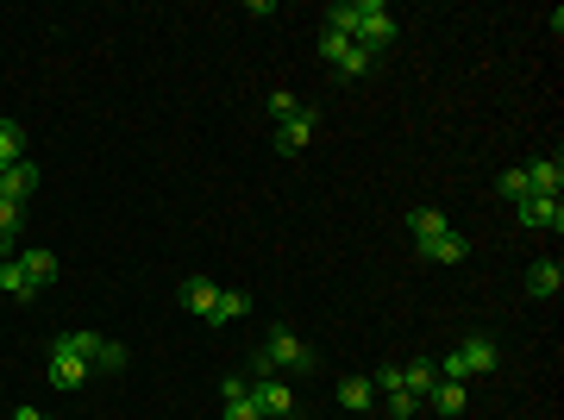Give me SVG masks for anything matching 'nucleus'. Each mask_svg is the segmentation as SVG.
Here are the masks:
<instances>
[{
	"label": "nucleus",
	"mask_w": 564,
	"mask_h": 420,
	"mask_svg": "<svg viewBox=\"0 0 564 420\" xmlns=\"http://www.w3.org/2000/svg\"><path fill=\"white\" fill-rule=\"evenodd\" d=\"M433 383H439V364H433V358H408V364H402V389H408V395H420V402H427Z\"/></svg>",
	"instance_id": "dca6fc26"
},
{
	"label": "nucleus",
	"mask_w": 564,
	"mask_h": 420,
	"mask_svg": "<svg viewBox=\"0 0 564 420\" xmlns=\"http://www.w3.org/2000/svg\"><path fill=\"white\" fill-rule=\"evenodd\" d=\"M220 420H264V408H257L251 395H239V402H226V408H220Z\"/></svg>",
	"instance_id": "bb28decb"
},
{
	"label": "nucleus",
	"mask_w": 564,
	"mask_h": 420,
	"mask_svg": "<svg viewBox=\"0 0 564 420\" xmlns=\"http://www.w3.org/2000/svg\"><path fill=\"white\" fill-rule=\"evenodd\" d=\"M314 138H320V120H314L308 107H301L295 120H282V126H276V151H282V157H301V151L314 145Z\"/></svg>",
	"instance_id": "423d86ee"
},
{
	"label": "nucleus",
	"mask_w": 564,
	"mask_h": 420,
	"mask_svg": "<svg viewBox=\"0 0 564 420\" xmlns=\"http://www.w3.org/2000/svg\"><path fill=\"white\" fill-rule=\"evenodd\" d=\"M251 402L264 408V420H289L295 414V389L282 377H251Z\"/></svg>",
	"instance_id": "39448f33"
},
{
	"label": "nucleus",
	"mask_w": 564,
	"mask_h": 420,
	"mask_svg": "<svg viewBox=\"0 0 564 420\" xmlns=\"http://www.w3.org/2000/svg\"><path fill=\"white\" fill-rule=\"evenodd\" d=\"M19 270H26L32 289H51L57 283V251H19Z\"/></svg>",
	"instance_id": "2eb2a0df"
},
{
	"label": "nucleus",
	"mask_w": 564,
	"mask_h": 420,
	"mask_svg": "<svg viewBox=\"0 0 564 420\" xmlns=\"http://www.w3.org/2000/svg\"><path fill=\"white\" fill-rule=\"evenodd\" d=\"M370 402H376V383H370V377H345V383H339V408H345V414H364Z\"/></svg>",
	"instance_id": "a211bd4d"
},
{
	"label": "nucleus",
	"mask_w": 564,
	"mask_h": 420,
	"mask_svg": "<svg viewBox=\"0 0 564 420\" xmlns=\"http://www.w3.org/2000/svg\"><path fill=\"white\" fill-rule=\"evenodd\" d=\"M13 420H44V414H38V408L26 402V408H13Z\"/></svg>",
	"instance_id": "c756f323"
},
{
	"label": "nucleus",
	"mask_w": 564,
	"mask_h": 420,
	"mask_svg": "<svg viewBox=\"0 0 564 420\" xmlns=\"http://www.w3.org/2000/svg\"><path fill=\"white\" fill-rule=\"evenodd\" d=\"M7 258H19V239H7V232H0V264Z\"/></svg>",
	"instance_id": "c85d7f7f"
},
{
	"label": "nucleus",
	"mask_w": 564,
	"mask_h": 420,
	"mask_svg": "<svg viewBox=\"0 0 564 420\" xmlns=\"http://www.w3.org/2000/svg\"><path fill=\"white\" fill-rule=\"evenodd\" d=\"M433 364H439V377H445V383L496 377V370H502V345L489 339V333H464V339L452 345V352H445V358H433Z\"/></svg>",
	"instance_id": "f257e3e1"
},
{
	"label": "nucleus",
	"mask_w": 564,
	"mask_h": 420,
	"mask_svg": "<svg viewBox=\"0 0 564 420\" xmlns=\"http://www.w3.org/2000/svg\"><path fill=\"white\" fill-rule=\"evenodd\" d=\"M0 295H7V301H19V308H32V301H38V289L26 283L19 258H7V264H0Z\"/></svg>",
	"instance_id": "f3484780"
},
{
	"label": "nucleus",
	"mask_w": 564,
	"mask_h": 420,
	"mask_svg": "<svg viewBox=\"0 0 564 420\" xmlns=\"http://www.w3.org/2000/svg\"><path fill=\"white\" fill-rule=\"evenodd\" d=\"M345 51H351V38H345V32H333V26H320V57L339 69V63H345Z\"/></svg>",
	"instance_id": "5701e85b"
},
{
	"label": "nucleus",
	"mask_w": 564,
	"mask_h": 420,
	"mask_svg": "<svg viewBox=\"0 0 564 420\" xmlns=\"http://www.w3.org/2000/svg\"><path fill=\"white\" fill-rule=\"evenodd\" d=\"M19 226H26V201H7V195H0V232L19 239Z\"/></svg>",
	"instance_id": "393cba45"
},
{
	"label": "nucleus",
	"mask_w": 564,
	"mask_h": 420,
	"mask_svg": "<svg viewBox=\"0 0 564 420\" xmlns=\"http://www.w3.org/2000/svg\"><path fill=\"white\" fill-rule=\"evenodd\" d=\"M496 189H502V201H514V207H521L533 189H527V170H502V182H496Z\"/></svg>",
	"instance_id": "b1692460"
},
{
	"label": "nucleus",
	"mask_w": 564,
	"mask_h": 420,
	"mask_svg": "<svg viewBox=\"0 0 564 420\" xmlns=\"http://www.w3.org/2000/svg\"><path fill=\"white\" fill-rule=\"evenodd\" d=\"M414 258L420 264H464L470 239H464V232H445V239H433V245H414Z\"/></svg>",
	"instance_id": "9b49d317"
},
{
	"label": "nucleus",
	"mask_w": 564,
	"mask_h": 420,
	"mask_svg": "<svg viewBox=\"0 0 564 420\" xmlns=\"http://www.w3.org/2000/svg\"><path fill=\"white\" fill-rule=\"evenodd\" d=\"M420 408H433V414H445V420H458V414L470 408V389H464V383H445V377H439V383H433V395H427V402H420Z\"/></svg>",
	"instance_id": "f8f14e48"
},
{
	"label": "nucleus",
	"mask_w": 564,
	"mask_h": 420,
	"mask_svg": "<svg viewBox=\"0 0 564 420\" xmlns=\"http://www.w3.org/2000/svg\"><path fill=\"white\" fill-rule=\"evenodd\" d=\"M0 195H7V201H32L38 195V163L19 157L13 170H0Z\"/></svg>",
	"instance_id": "9d476101"
},
{
	"label": "nucleus",
	"mask_w": 564,
	"mask_h": 420,
	"mask_svg": "<svg viewBox=\"0 0 564 420\" xmlns=\"http://www.w3.org/2000/svg\"><path fill=\"white\" fill-rule=\"evenodd\" d=\"M376 63H383L376 51H364V44H351V51H345V63L333 69V76H339V82H358V76H376Z\"/></svg>",
	"instance_id": "6ab92c4d"
},
{
	"label": "nucleus",
	"mask_w": 564,
	"mask_h": 420,
	"mask_svg": "<svg viewBox=\"0 0 564 420\" xmlns=\"http://www.w3.org/2000/svg\"><path fill=\"white\" fill-rule=\"evenodd\" d=\"M182 308L195 314V320H207V326H214V308H220V283H214V276H188V283H182Z\"/></svg>",
	"instance_id": "6e6552de"
},
{
	"label": "nucleus",
	"mask_w": 564,
	"mask_h": 420,
	"mask_svg": "<svg viewBox=\"0 0 564 420\" xmlns=\"http://www.w3.org/2000/svg\"><path fill=\"white\" fill-rule=\"evenodd\" d=\"M408 232H414V245H433V239H445V232H452V220H445L439 207H414V214H408Z\"/></svg>",
	"instance_id": "4468645a"
},
{
	"label": "nucleus",
	"mask_w": 564,
	"mask_h": 420,
	"mask_svg": "<svg viewBox=\"0 0 564 420\" xmlns=\"http://www.w3.org/2000/svg\"><path fill=\"white\" fill-rule=\"evenodd\" d=\"M239 395H251V377H226L220 383V402H239Z\"/></svg>",
	"instance_id": "cd10ccee"
},
{
	"label": "nucleus",
	"mask_w": 564,
	"mask_h": 420,
	"mask_svg": "<svg viewBox=\"0 0 564 420\" xmlns=\"http://www.w3.org/2000/svg\"><path fill=\"white\" fill-rule=\"evenodd\" d=\"M295 113H301V101L289 95V88H276V95H270V120L282 126V120H295Z\"/></svg>",
	"instance_id": "a878e982"
},
{
	"label": "nucleus",
	"mask_w": 564,
	"mask_h": 420,
	"mask_svg": "<svg viewBox=\"0 0 564 420\" xmlns=\"http://www.w3.org/2000/svg\"><path fill=\"white\" fill-rule=\"evenodd\" d=\"M88 377H94V370H88V358H82V352H69V345L51 333V389H57V395H76Z\"/></svg>",
	"instance_id": "20e7f679"
},
{
	"label": "nucleus",
	"mask_w": 564,
	"mask_h": 420,
	"mask_svg": "<svg viewBox=\"0 0 564 420\" xmlns=\"http://www.w3.org/2000/svg\"><path fill=\"white\" fill-rule=\"evenodd\" d=\"M69 352H82L88 358V370H126V345H113V339H101V333H88V326H69V333H57Z\"/></svg>",
	"instance_id": "7ed1b4c3"
},
{
	"label": "nucleus",
	"mask_w": 564,
	"mask_h": 420,
	"mask_svg": "<svg viewBox=\"0 0 564 420\" xmlns=\"http://www.w3.org/2000/svg\"><path fill=\"white\" fill-rule=\"evenodd\" d=\"M257 352L270 358V370H276V377H308V370L320 364V358H314V345L301 339V333H289V326H270Z\"/></svg>",
	"instance_id": "f03ea898"
},
{
	"label": "nucleus",
	"mask_w": 564,
	"mask_h": 420,
	"mask_svg": "<svg viewBox=\"0 0 564 420\" xmlns=\"http://www.w3.org/2000/svg\"><path fill=\"white\" fill-rule=\"evenodd\" d=\"M521 226H539V232H564V195H527L521 207Z\"/></svg>",
	"instance_id": "0eeeda50"
},
{
	"label": "nucleus",
	"mask_w": 564,
	"mask_h": 420,
	"mask_svg": "<svg viewBox=\"0 0 564 420\" xmlns=\"http://www.w3.org/2000/svg\"><path fill=\"white\" fill-rule=\"evenodd\" d=\"M521 170H527L533 195H564V157H533V163H521Z\"/></svg>",
	"instance_id": "1a4fd4ad"
},
{
	"label": "nucleus",
	"mask_w": 564,
	"mask_h": 420,
	"mask_svg": "<svg viewBox=\"0 0 564 420\" xmlns=\"http://www.w3.org/2000/svg\"><path fill=\"white\" fill-rule=\"evenodd\" d=\"M289 420H301V414H289Z\"/></svg>",
	"instance_id": "7c9ffc66"
},
{
	"label": "nucleus",
	"mask_w": 564,
	"mask_h": 420,
	"mask_svg": "<svg viewBox=\"0 0 564 420\" xmlns=\"http://www.w3.org/2000/svg\"><path fill=\"white\" fill-rule=\"evenodd\" d=\"M383 402H389V414H395V420H414V414H420V395H408L402 383L383 389Z\"/></svg>",
	"instance_id": "4be33fe9"
},
{
	"label": "nucleus",
	"mask_w": 564,
	"mask_h": 420,
	"mask_svg": "<svg viewBox=\"0 0 564 420\" xmlns=\"http://www.w3.org/2000/svg\"><path fill=\"white\" fill-rule=\"evenodd\" d=\"M251 314V295L245 289H220V308H214V326H226V320H245Z\"/></svg>",
	"instance_id": "412c9836"
},
{
	"label": "nucleus",
	"mask_w": 564,
	"mask_h": 420,
	"mask_svg": "<svg viewBox=\"0 0 564 420\" xmlns=\"http://www.w3.org/2000/svg\"><path fill=\"white\" fill-rule=\"evenodd\" d=\"M558 289H564V264H558V258H539V264L527 270V295L546 301V295H558Z\"/></svg>",
	"instance_id": "ddd939ff"
},
{
	"label": "nucleus",
	"mask_w": 564,
	"mask_h": 420,
	"mask_svg": "<svg viewBox=\"0 0 564 420\" xmlns=\"http://www.w3.org/2000/svg\"><path fill=\"white\" fill-rule=\"evenodd\" d=\"M19 157H26V126H19V120H0V170H13Z\"/></svg>",
	"instance_id": "aec40b11"
}]
</instances>
